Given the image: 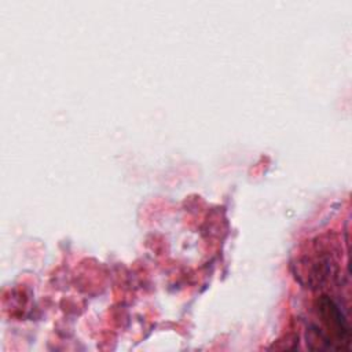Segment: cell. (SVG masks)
<instances>
[{"mask_svg":"<svg viewBox=\"0 0 352 352\" xmlns=\"http://www.w3.org/2000/svg\"><path fill=\"white\" fill-rule=\"evenodd\" d=\"M318 314L322 327L312 326V337L319 344V348L342 349L348 346L351 340V330L345 315L341 308L327 296H322L318 300Z\"/></svg>","mask_w":352,"mask_h":352,"instance_id":"1","label":"cell"}]
</instances>
